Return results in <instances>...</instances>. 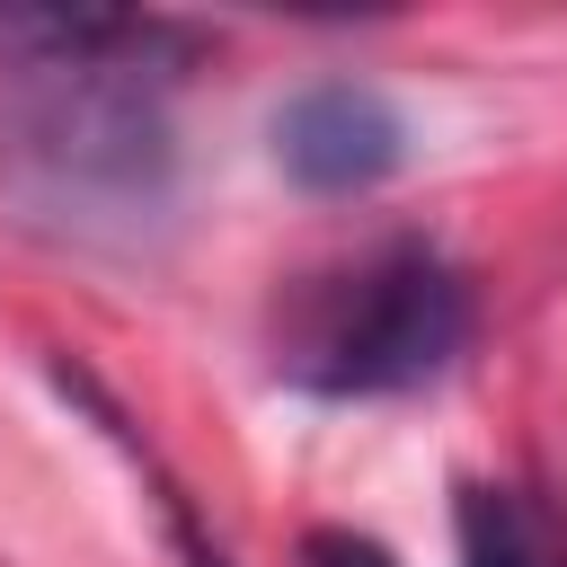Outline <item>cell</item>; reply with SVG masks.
Masks as SVG:
<instances>
[{"label": "cell", "instance_id": "cell-1", "mask_svg": "<svg viewBox=\"0 0 567 567\" xmlns=\"http://www.w3.org/2000/svg\"><path fill=\"white\" fill-rule=\"evenodd\" d=\"M27 62L0 89V195L27 230L133 248L177 204V124L159 80L195 53L168 18H9Z\"/></svg>", "mask_w": 567, "mask_h": 567}, {"label": "cell", "instance_id": "cell-2", "mask_svg": "<svg viewBox=\"0 0 567 567\" xmlns=\"http://www.w3.org/2000/svg\"><path fill=\"white\" fill-rule=\"evenodd\" d=\"M470 346V284L443 248L390 239L292 292L275 372L310 399H399Z\"/></svg>", "mask_w": 567, "mask_h": 567}, {"label": "cell", "instance_id": "cell-3", "mask_svg": "<svg viewBox=\"0 0 567 567\" xmlns=\"http://www.w3.org/2000/svg\"><path fill=\"white\" fill-rule=\"evenodd\" d=\"M275 168L301 195H372L408 159V124L372 80H319L275 106Z\"/></svg>", "mask_w": 567, "mask_h": 567}, {"label": "cell", "instance_id": "cell-4", "mask_svg": "<svg viewBox=\"0 0 567 567\" xmlns=\"http://www.w3.org/2000/svg\"><path fill=\"white\" fill-rule=\"evenodd\" d=\"M461 567H567V523L532 487H461Z\"/></svg>", "mask_w": 567, "mask_h": 567}, {"label": "cell", "instance_id": "cell-5", "mask_svg": "<svg viewBox=\"0 0 567 567\" xmlns=\"http://www.w3.org/2000/svg\"><path fill=\"white\" fill-rule=\"evenodd\" d=\"M301 567H399V558H390L381 540H363V532H337V523H328V532H310V540H301Z\"/></svg>", "mask_w": 567, "mask_h": 567}]
</instances>
